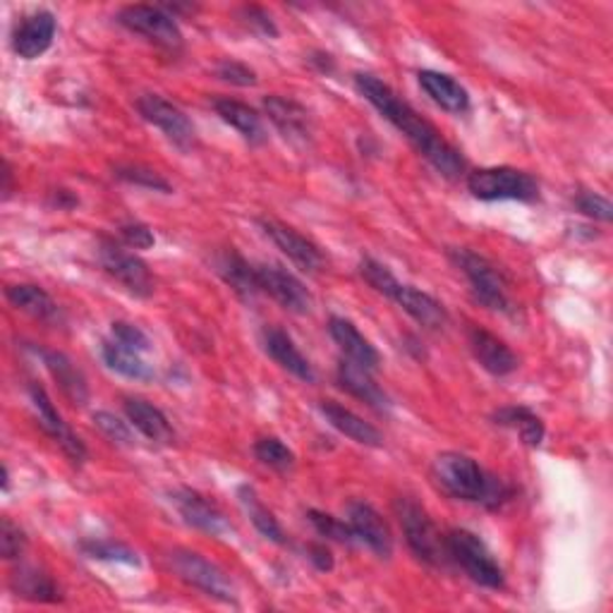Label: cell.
<instances>
[{
    "instance_id": "1",
    "label": "cell",
    "mask_w": 613,
    "mask_h": 613,
    "mask_svg": "<svg viewBox=\"0 0 613 613\" xmlns=\"http://www.w3.org/2000/svg\"><path fill=\"white\" fill-rule=\"evenodd\" d=\"M355 87L372 106L379 111L398 133L410 139V145L432 163L443 178H461L465 173L463 154L451 141L441 137L439 129L417 113L408 101H402L394 89L370 72L355 75Z\"/></svg>"
},
{
    "instance_id": "2",
    "label": "cell",
    "mask_w": 613,
    "mask_h": 613,
    "mask_svg": "<svg viewBox=\"0 0 613 613\" xmlns=\"http://www.w3.org/2000/svg\"><path fill=\"white\" fill-rule=\"evenodd\" d=\"M434 485L451 499L465 503H481L487 508H501L511 501L513 491L497 475L487 473L475 458L465 453H441L432 463Z\"/></svg>"
},
{
    "instance_id": "3",
    "label": "cell",
    "mask_w": 613,
    "mask_h": 613,
    "mask_svg": "<svg viewBox=\"0 0 613 613\" xmlns=\"http://www.w3.org/2000/svg\"><path fill=\"white\" fill-rule=\"evenodd\" d=\"M396 515L398 523L406 534V542L410 546V552L422 560L427 566H443L449 558L446 549V537L439 532L434 525V520L429 518L424 508L410 497L396 499Z\"/></svg>"
},
{
    "instance_id": "4",
    "label": "cell",
    "mask_w": 613,
    "mask_h": 613,
    "mask_svg": "<svg viewBox=\"0 0 613 613\" xmlns=\"http://www.w3.org/2000/svg\"><path fill=\"white\" fill-rule=\"evenodd\" d=\"M453 264L463 271V276L469 283L475 299L487 309L493 311H511V297H508V283L503 273L493 266L487 257H481L467 247H455L451 250Z\"/></svg>"
},
{
    "instance_id": "5",
    "label": "cell",
    "mask_w": 613,
    "mask_h": 613,
    "mask_svg": "<svg viewBox=\"0 0 613 613\" xmlns=\"http://www.w3.org/2000/svg\"><path fill=\"white\" fill-rule=\"evenodd\" d=\"M467 190L479 202H534L540 182L518 168H479L467 175Z\"/></svg>"
},
{
    "instance_id": "6",
    "label": "cell",
    "mask_w": 613,
    "mask_h": 613,
    "mask_svg": "<svg viewBox=\"0 0 613 613\" xmlns=\"http://www.w3.org/2000/svg\"><path fill=\"white\" fill-rule=\"evenodd\" d=\"M446 549L449 558L455 560L473 582L487 587V590H501L506 584V576L499 560L493 558L489 546L481 542L475 532L451 530L446 534Z\"/></svg>"
},
{
    "instance_id": "7",
    "label": "cell",
    "mask_w": 613,
    "mask_h": 613,
    "mask_svg": "<svg viewBox=\"0 0 613 613\" xmlns=\"http://www.w3.org/2000/svg\"><path fill=\"white\" fill-rule=\"evenodd\" d=\"M171 566L182 582L197 587V590L224 604H238V592H235L230 576L214 560L204 558L197 552L175 549L171 552Z\"/></svg>"
},
{
    "instance_id": "8",
    "label": "cell",
    "mask_w": 613,
    "mask_h": 613,
    "mask_svg": "<svg viewBox=\"0 0 613 613\" xmlns=\"http://www.w3.org/2000/svg\"><path fill=\"white\" fill-rule=\"evenodd\" d=\"M117 22H121L123 27H127L129 32L149 38L151 44L171 50V54H175V50L182 48V32L178 27L175 18L166 8L127 5L117 12Z\"/></svg>"
},
{
    "instance_id": "9",
    "label": "cell",
    "mask_w": 613,
    "mask_h": 613,
    "mask_svg": "<svg viewBox=\"0 0 613 613\" xmlns=\"http://www.w3.org/2000/svg\"><path fill=\"white\" fill-rule=\"evenodd\" d=\"M137 111L147 123L159 127L161 133L180 149H192L197 141V129H194L190 117L182 113L175 103L166 101L159 94H145L137 99Z\"/></svg>"
},
{
    "instance_id": "10",
    "label": "cell",
    "mask_w": 613,
    "mask_h": 613,
    "mask_svg": "<svg viewBox=\"0 0 613 613\" xmlns=\"http://www.w3.org/2000/svg\"><path fill=\"white\" fill-rule=\"evenodd\" d=\"M99 262L109 276H113L117 283L125 285V288L133 295L149 297L154 293L151 271L137 254H129L123 250V247H117L106 240V242H101Z\"/></svg>"
},
{
    "instance_id": "11",
    "label": "cell",
    "mask_w": 613,
    "mask_h": 613,
    "mask_svg": "<svg viewBox=\"0 0 613 613\" xmlns=\"http://www.w3.org/2000/svg\"><path fill=\"white\" fill-rule=\"evenodd\" d=\"M30 398H32V406L36 410V417H38V424H42L44 432L54 439L60 451L68 455L70 463L75 465H82L87 461V449H84V443L82 439L77 436L72 429L68 427V422L63 420L60 412L56 410L54 406V400L48 398V394L44 390V386H38V384H30Z\"/></svg>"
},
{
    "instance_id": "12",
    "label": "cell",
    "mask_w": 613,
    "mask_h": 613,
    "mask_svg": "<svg viewBox=\"0 0 613 613\" xmlns=\"http://www.w3.org/2000/svg\"><path fill=\"white\" fill-rule=\"evenodd\" d=\"M257 281H259V291L271 295L283 309L293 311V315H307L311 309L309 291L305 288V283L288 269H283L279 264H259Z\"/></svg>"
},
{
    "instance_id": "13",
    "label": "cell",
    "mask_w": 613,
    "mask_h": 613,
    "mask_svg": "<svg viewBox=\"0 0 613 613\" xmlns=\"http://www.w3.org/2000/svg\"><path fill=\"white\" fill-rule=\"evenodd\" d=\"M348 525L360 544L367 546L379 558H390L394 554V534L388 523L367 501H352L348 506Z\"/></svg>"
},
{
    "instance_id": "14",
    "label": "cell",
    "mask_w": 613,
    "mask_h": 613,
    "mask_svg": "<svg viewBox=\"0 0 613 613\" xmlns=\"http://www.w3.org/2000/svg\"><path fill=\"white\" fill-rule=\"evenodd\" d=\"M259 228L264 230L266 238L276 245L297 269L315 273L323 266V254L319 247L311 240H307L305 235H299L295 228L285 226V224H281V220H273V218L259 220Z\"/></svg>"
},
{
    "instance_id": "15",
    "label": "cell",
    "mask_w": 613,
    "mask_h": 613,
    "mask_svg": "<svg viewBox=\"0 0 613 613\" xmlns=\"http://www.w3.org/2000/svg\"><path fill=\"white\" fill-rule=\"evenodd\" d=\"M56 18L48 10H36L24 15L12 32V50L24 60L44 56L56 38Z\"/></svg>"
},
{
    "instance_id": "16",
    "label": "cell",
    "mask_w": 613,
    "mask_h": 613,
    "mask_svg": "<svg viewBox=\"0 0 613 613\" xmlns=\"http://www.w3.org/2000/svg\"><path fill=\"white\" fill-rule=\"evenodd\" d=\"M171 503L175 506V511L188 525L212 534V537H224V534L232 532L226 515L220 513L212 501L204 499L200 491L188 489V487L175 489L171 493Z\"/></svg>"
},
{
    "instance_id": "17",
    "label": "cell",
    "mask_w": 613,
    "mask_h": 613,
    "mask_svg": "<svg viewBox=\"0 0 613 613\" xmlns=\"http://www.w3.org/2000/svg\"><path fill=\"white\" fill-rule=\"evenodd\" d=\"M264 111L269 115V121L279 127V133L291 141V145L305 147L311 139V121L309 113L293 99L285 97H266L264 99Z\"/></svg>"
},
{
    "instance_id": "18",
    "label": "cell",
    "mask_w": 613,
    "mask_h": 613,
    "mask_svg": "<svg viewBox=\"0 0 613 613\" xmlns=\"http://www.w3.org/2000/svg\"><path fill=\"white\" fill-rule=\"evenodd\" d=\"M262 341H264L266 355L276 364H281L285 372H291L295 379L305 382V384L317 382L315 370H311L309 360L303 355V352H299L291 333H285L283 329H279V326H266L262 333Z\"/></svg>"
},
{
    "instance_id": "19",
    "label": "cell",
    "mask_w": 613,
    "mask_h": 613,
    "mask_svg": "<svg viewBox=\"0 0 613 613\" xmlns=\"http://www.w3.org/2000/svg\"><path fill=\"white\" fill-rule=\"evenodd\" d=\"M388 299H394V303L410 315L417 323L424 326V329H432L439 331L443 326L449 323V315L439 299H434L429 293L415 288V285H406V283H398L396 291L390 293Z\"/></svg>"
},
{
    "instance_id": "20",
    "label": "cell",
    "mask_w": 613,
    "mask_h": 613,
    "mask_svg": "<svg viewBox=\"0 0 613 613\" xmlns=\"http://www.w3.org/2000/svg\"><path fill=\"white\" fill-rule=\"evenodd\" d=\"M467 338L481 370H487L493 376H508L518 370L515 352L508 348L499 336L489 333L487 329H479V326H473Z\"/></svg>"
},
{
    "instance_id": "21",
    "label": "cell",
    "mask_w": 613,
    "mask_h": 613,
    "mask_svg": "<svg viewBox=\"0 0 613 613\" xmlns=\"http://www.w3.org/2000/svg\"><path fill=\"white\" fill-rule=\"evenodd\" d=\"M36 355L42 357L44 367L48 370L50 376H54V382L63 390V396L70 402H75V406H84V402L89 400V386H87L84 374L77 370V364L65 355V352H58V350L36 348Z\"/></svg>"
},
{
    "instance_id": "22",
    "label": "cell",
    "mask_w": 613,
    "mask_h": 613,
    "mask_svg": "<svg viewBox=\"0 0 613 613\" xmlns=\"http://www.w3.org/2000/svg\"><path fill=\"white\" fill-rule=\"evenodd\" d=\"M329 333H331L333 341L338 343V348L343 350L345 360L355 362V364H360V367L370 370V372H374L376 367H379V362H382L379 352H376V348L367 341V338L360 333L357 326L352 323L350 319L331 317Z\"/></svg>"
},
{
    "instance_id": "23",
    "label": "cell",
    "mask_w": 613,
    "mask_h": 613,
    "mask_svg": "<svg viewBox=\"0 0 613 613\" xmlns=\"http://www.w3.org/2000/svg\"><path fill=\"white\" fill-rule=\"evenodd\" d=\"M336 379H338V384H341L343 390H348V394L355 396L357 400L367 402L370 408L382 410V412L390 408V398L384 394V388L372 379V372L360 367V364L350 362V360H341L336 370Z\"/></svg>"
},
{
    "instance_id": "24",
    "label": "cell",
    "mask_w": 613,
    "mask_h": 613,
    "mask_svg": "<svg viewBox=\"0 0 613 613\" xmlns=\"http://www.w3.org/2000/svg\"><path fill=\"white\" fill-rule=\"evenodd\" d=\"M319 410L326 417V422H329L336 432H341L343 436L352 439L355 443H362V446H370V449L384 446V436L379 434V429L372 427L370 422H364L360 415L343 408L341 402L323 400Z\"/></svg>"
},
{
    "instance_id": "25",
    "label": "cell",
    "mask_w": 613,
    "mask_h": 613,
    "mask_svg": "<svg viewBox=\"0 0 613 613\" xmlns=\"http://www.w3.org/2000/svg\"><path fill=\"white\" fill-rule=\"evenodd\" d=\"M123 408H125L129 424H133L141 436H147L151 443H161V446L173 443L175 432H173L171 422H168V417L159 408L151 406L149 400L125 398Z\"/></svg>"
},
{
    "instance_id": "26",
    "label": "cell",
    "mask_w": 613,
    "mask_h": 613,
    "mask_svg": "<svg viewBox=\"0 0 613 613\" xmlns=\"http://www.w3.org/2000/svg\"><path fill=\"white\" fill-rule=\"evenodd\" d=\"M417 80H420L424 94L446 113L461 115L469 109L467 89L458 80H453L451 75H443L436 70H422L417 75Z\"/></svg>"
},
{
    "instance_id": "27",
    "label": "cell",
    "mask_w": 613,
    "mask_h": 613,
    "mask_svg": "<svg viewBox=\"0 0 613 613\" xmlns=\"http://www.w3.org/2000/svg\"><path fill=\"white\" fill-rule=\"evenodd\" d=\"M214 111L226 125L238 129L240 137L245 141H250V145H262V141L266 139L262 117H259V113L254 109L247 106V103L235 101V99H216Z\"/></svg>"
},
{
    "instance_id": "28",
    "label": "cell",
    "mask_w": 613,
    "mask_h": 613,
    "mask_svg": "<svg viewBox=\"0 0 613 613\" xmlns=\"http://www.w3.org/2000/svg\"><path fill=\"white\" fill-rule=\"evenodd\" d=\"M5 297L12 307L38 321H56L60 317L56 299L50 297L44 288H38V285H32V283L8 285Z\"/></svg>"
},
{
    "instance_id": "29",
    "label": "cell",
    "mask_w": 613,
    "mask_h": 613,
    "mask_svg": "<svg viewBox=\"0 0 613 613\" xmlns=\"http://www.w3.org/2000/svg\"><path fill=\"white\" fill-rule=\"evenodd\" d=\"M216 271L220 273L230 288L242 295V297H254L259 291V281H257V266L247 262V259L235 252V250H226L216 257Z\"/></svg>"
},
{
    "instance_id": "30",
    "label": "cell",
    "mask_w": 613,
    "mask_h": 613,
    "mask_svg": "<svg viewBox=\"0 0 613 613\" xmlns=\"http://www.w3.org/2000/svg\"><path fill=\"white\" fill-rule=\"evenodd\" d=\"M12 590L18 597L30 599V602H42V604H56L60 602V590L54 582V578L46 576L44 570H36L30 566H20L12 572Z\"/></svg>"
},
{
    "instance_id": "31",
    "label": "cell",
    "mask_w": 613,
    "mask_h": 613,
    "mask_svg": "<svg viewBox=\"0 0 613 613\" xmlns=\"http://www.w3.org/2000/svg\"><path fill=\"white\" fill-rule=\"evenodd\" d=\"M101 357L106 362V367L115 374L127 376L135 382H151L154 379V367L141 360V352L129 350L115 341H106L101 345Z\"/></svg>"
},
{
    "instance_id": "32",
    "label": "cell",
    "mask_w": 613,
    "mask_h": 613,
    "mask_svg": "<svg viewBox=\"0 0 613 613\" xmlns=\"http://www.w3.org/2000/svg\"><path fill=\"white\" fill-rule=\"evenodd\" d=\"M493 424L513 429V432H518V436L523 439V443H527V446H532V449L542 446L544 434H546L540 415H534L530 408H523V406H508V408L497 410L493 412Z\"/></svg>"
},
{
    "instance_id": "33",
    "label": "cell",
    "mask_w": 613,
    "mask_h": 613,
    "mask_svg": "<svg viewBox=\"0 0 613 613\" xmlns=\"http://www.w3.org/2000/svg\"><path fill=\"white\" fill-rule=\"evenodd\" d=\"M238 499H240V503H242V508H245V513L250 515L252 525H254L259 532H262L269 542H273V544H285V532H283L281 523L276 520V515H273L262 501H259L257 491H254L250 485H242V487L238 489Z\"/></svg>"
},
{
    "instance_id": "34",
    "label": "cell",
    "mask_w": 613,
    "mask_h": 613,
    "mask_svg": "<svg viewBox=\"0 0 613 613\" xmlns=\"http://www.w3.org/2000/svg\"><path fill=\"white\" fill-rule=\"evenodd\" d=\"M254 455L259 463L276 469V473H288V469H293L295 465V453L276 436L259 439L254 443Z\"/></svg>"
},
{
    "instance_id": "35",
    "label": "cell",
    "mask_w": 613,
    "mask_h": 613,
    "mask_svg": "<svg viewBox=\"0 0 613 613\" xmlns=\"http://www.w3.org/2000/svg\"><path fill=\"white\" fill-rule=\"evenodd\" d=\"M80 549L84 556L97 558V560H115V564H125V566H139V556L137 552L129 549V546L121 544V542H111V540H87L80 544Z\"/></svg>"
},
{
    "instance_id": "36",
    "label": "cell",
    "mask_w": 613,
    "mask_h": 613,
    "mask_svg": "<svg viewBox=\"0 0 613 613\" xmlns=\"http://www.w3.org/2000/svg\"><path fill=\"white\" fill-rule=\"evenodd\" d=\"M307 518H309L311 527H315V530L321 534V537L333 540V542H338V544H348V546L357 544L355 534H352V530H350V525H348V520H338V518L331 515V513L315 511V508H311V511L307 513Z\"/></svg>"
},
{
    "instance_id": "37",
    "label": "cell",
    "mask_w": 613,
    "mask_h": 613,
    "mask_svg": "<svg viewBox=\"0 0 613 613\" xmlns=\"http://www.w3.org/2000/svg\"><path fill=\"white\" fill-rule=\"evenodd\" d=\"M360 276L364 279V283L374 288L376 293H382L384 297H390V293L396 291V285L400 283L394 273H390L388 266H384L382 262H376V259H362L360 262Z\"/></svg>"
},
{
    "instance_id": "38",
    "label": "cell",
    "mask_w": 613,
    "mask_h": 613,
    "mask_svg": "<svg viewBox=\"0 0 613 613\" xmlns=\"http://www.w3.org/2000/svg\"><path fill=\"white\" fill-rule=\"evenodd\" d=\"M115 178L129 182V185L147 188L154 192H163V194L171 192L168 180L161 178L156 171H151V168H147V166H121V168H115Z\"/></svg>"
},
{
    "instance_id": "39",
    "label": "cell",
    "mask_w": 613,
    "mask_h": 613,
    "mask_svg": "<svg viewBox=\"0 0 613 613\" xmlns=\"http://www.w3.org/2000/svg\"><path fill=\"white\" fill-rule=\"evenodd\" d=\"M94 424L101 429L103 434H106L113 443H121V446H133L135 443V434L133 429H129L127 422H123L121 417H115L113 412L101 410L94 415Z\"/></svg>"
},
{
    "instance_id": "40",
    "label": "cell",
    "mask_w": 613,
    "mask_h": 613,
    "mask_svg": "<svg viewBox=\"0 0 613 613\" xmlns=\"http://www.w3.org/2000/svg\"><path fill=\"white\" fill-rule=\"evenodd\" d=\"M24 549H27L24 532L10 518H3V523H0V554L5 560H15L24 554Z\"/></svg>"
},
{
    "instance_id": "41",
    "label": "cell",
    "mask_w": 613,
    "mask_h": 613,
    "mask_svg": "<svg viewBox=\"0 0 613 613\" xmlns=\"http://www.w3.org/2000/svg\"><path fill=\"white\" fill-rule=\"evenodd\" d=\"M576 206L582 216L592 220H602V224H609L613 216L611 202L597 192H580L576 197Z\"/></svg>"
},
{
    "instance_id": "42",
    "label": "cell",
    "mask_w": 613,
    "mask_h": 613,
    "mask_svg": "<svg viewBox=\"0 0 613 613\" xmlns=\"http://www.w3.org/2000/svg\"><path fill=\"white\" fill-rule=\"evenodd\" d=\"M113 341L121 343L135 352H149L151 350V341L149 336L139 329V326L129 323V321H115L113 323Z\"/></svg>"
},
{
    "instance_id": "43",
    "label": "cell",
    "mask_w": 613,
    "mask_h": 613,
    "mask_svg": "<svg viewBox=\"0 0 613 613\" xmlns=\"http://www.w3.org/2000/svg\"><path fill=\"white\" fill-rule=\"evenodd\" d=\"M218 77L228 84L235 87H254L257 84V72L252 68H247L245 63L238 60H224L218 65Z\"/></svg>"
},
{
    "instance_id": "44",
    "label": "cell",
    "mask_w": 613,
    "mask_h": 613,
    "mask_svg": "<svg viewBox=\"0 0 613 613\" xmlns=\"http://www.w3.org/2000/svg\"><path fill=\"white\" fill-rule=\"evenodd\" d=\"M240 18H242V22L247 24V27H250L252 32H257V34L269 36V38L279 36V27H276V24H273L271 15H269V12H266L264 8L245 5V8L240 10Z\"/></svg>"
},
{
    "instance_id": "45",
    "label": "cell",
    "mask_w": 613,
    "mask_h": 613,
    "mask_svg": "<svg viewBox=\"0 0 613 613\" xmlns=\"http://www.w3.org/2000/svg\"><path fill=\"white\" fill-rule=\"evenodd\" d=\"M121 235H123L125 245L135 247V250H149V247H154V242H156L154 232L145 224H125L121 228Z\"/></svg>"
},
{
    "instance_id": "46",
    "label": "cell",
    "mask_w": 613,
    "mask_h": 613,
    "mask_svg": "<svg viewBox=\"0 0 613 613\" xmlns=\"http://www.w3.org/2000/svg\"><path fill=\"white\" fill-rule=\"evenodd\" d=\"M307 556L311 560V566H315L319 572L333 570V554L326 544H309Z\"/></svg>"
},
{
    "instance_id": "47",
    "label": "cell",
    "mask_w": 613,
    "mask_h": 613,
    "mask_svg": "<svg viewBox=\"0 0 613 613\" xmlns=\"http://www.w3.org/2000/svg\"><path fill=\"white\" fill-rule=\"evenodd\" d=\"M10 194H12V168L5 161L3 163V200H10Z\"/></svg>"
}]
</instances>
